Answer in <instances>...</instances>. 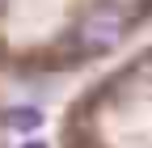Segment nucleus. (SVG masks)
<instances>
[{
  "label": "nucleus",
  "instance_id": "nucleus-1",
  "mask_svg": "<svg viewBox=\"0 0 152 148\" xmlns=\"http://www.w3.org/2000/svg\"><path fill=\"white\" fill-rule=\"evenodd\" d=\"M118 34H123V26H118V17H89V21L80 26V38H85V47L89 51H110L114 42H118Z\"/></svg>",
  "mask_w": 152,
  "mask_h": 148
},
{
  "label": "nucleus",
  "instance_id": "nucleus-2",
  "mask_svg": "<svg viewBox=\"0 0 152 148\" xmlns=\"http://www.w3.org/2000/svg\"><path fill=\"white\" fill-rule=\"evenodd\" d=\"M9 123L17 127V131H34V127L42 123V114H38V110H30V106H17V110H9Z\"/></svg>",
  "mask_w": 152,
  "mask_h": 148
},
{
  "label": "nucleus",
  "instance_id": "nucleus-3",
  "mask_svg": "<svg viewBox=\"0 0 152 148\" xmlns=\"http://www.w3.org/2000/svg\"><path fill=\"white\" fill-rule=\"evenodd\" d=\"M26 148H47V144H38V140H34V144H26Z\"/></svg>",
  "mask_w": 152,
  "mask_h": 148
}]
</instances>
